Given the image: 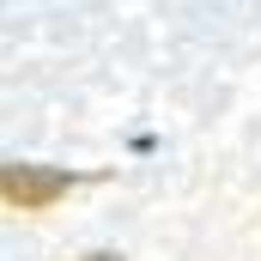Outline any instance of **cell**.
<instances>
[{"mask_svg": "<svg viewBox=\"0 0 261 261\" xmlns=\"http://www.w3.org/2000/svg\"><path fill=\"white\" fill-rule=\"evenodd\" d=\"M67 189H73L67 170H49V164H0V200L18 206V213H43Z\"/></svg>", "mask_w": 261, "mask_h": 261, "instance_id": "1", "label": "cell"}, {"mask_svg": "<svg viewBox=\"0 0 261 261\" xmlns=\"http://www.w3.org/2000/svg\"><path fill=\"white\" fill-rule=\"evenodd\" d=\"M85 261H116V255H85Z\"/></svg>", "mask_w": 261, "mask_h": 261, "instance_id": "2", "label": "cell"}]
</instances>
